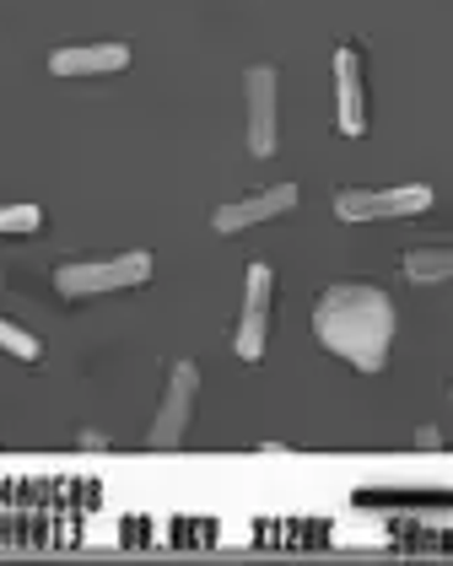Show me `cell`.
I'll return each mask as SVG.
<instances>
[{
    "mask_svg": "<svg viewBox=\"0 0 453 566\" xmlns=\"http://www.w3.org/2000/svg\"><path fill=\"white\" fill-rule=\"evenodd\" d=\"M314 335L318 346L351 361L357 373H383L389 346H394V303L389 292L362 286V281L329 286L314 303Z\"/></svg>",
    "mask_w": 453,
    "mask_h": 566,
    "instance_id": "obj_1",
    "label": "cell"
},
{
    "mask_svg": "<svg viewBox=\"0 0 453 566\" xmlns=\"http://www.w3.org/2000/svg\"><path fill=\"white\" fill-rule=\"evenodd\" d=\"M335 125L340 135H367V82H362V49H335Z\"/></svg>",
    "mask_w": 453,
    "mask_h": 566,
    "instance_id": "obj_6",
    "label": "cell"
},
{
    "mask_svg": "<svg viewBox=\"0 0 453 566\" xmlns=\"http://www.w3.org/2000/svg\"><path fill=\"white\" fill-rule=\"evenodd\" d=\"M415 442H421V448H438V442H443V432H438V427H421V432H415Z\"/></svg>",
    "mask_w": 453,
    "mask_h": 566,
    "instance_id": "obj_13",
    "label": "cell"
},
{
    "mask_svg": "<svg viewBox=\"0 0 453 566\" xmlns=\"http://www.w3.org/2000/svg\"><path fill=\"white\" fill-rule=\"evenodd\" d=\"M151 281V254H119V260H82V264H60L54 270V286L60 297H103V292H130Z\"/></svg>",
    "mask_w": 453,
    "mask_h": 566,
    "instance_id": "obj_2",
    "label": "cell"
},
{
    "mask_svg": "<svg viewBox=\"0 0 453 566\" xmlns=\"http://www.w3.org/2000/svg\"><path fill=\"white\" fill-rule=\"evenodd\" d=\"M44 211L39 206H0V238H22V232H39Z\"/></svg>",
    "mask_w": 453,
    "mask_h": 566,
    "instance_id": "obj_12",
    "label": "cell"
},
{
    "mask_svg": "<svg viewBox=\"0 0 453 566\" xmlns=\"http://www.w3.org/2000/svg\"><path fill=\"white\" fill-rule=\"evenodd\" d=\"M271 297H275L271 264H249V275H243V313H238V335H232V350H238L243 361H260V356H265Z\"/></svg>",
    "mask_w": 453,
    "mask_h": 566,
    "instance_id": "obj_4",
    "label": "cell"
},
{
    "mask_svg": "<svg viewBox=\"0 0 453 566\" xmlns=\"http://www.w3.org/2000/svg\"><path fill=\"white\" fill-rule=\"evenodd\" d=\"M194 394H200V367H194V361H173V373H168V394H162L157 421H151V432H146L151 448H179L183 442L189 416H194Z\"/></svg>",
    "mask_w": 453,
    "mask_h": 566,
    "instance_id": "obj_5",
    "label": "cell"
},
{
    "mask_svg": "<svg viewBox=\"0 0 453 566\" xmlns=\"http://www.w3.org/2000/svg\"><path fill=\"white\" fill-rule=\"evenodd\" d=\"M405 275L415 281V286L453 281V249H410V254H405Z\"/></svg>",
    "mask_w": 453,
    "mask_h": 566,
    "instance_id": "obj_10",
    "label": "cell"
},
{
    "mask_svg": "<svg viewBox=\"0 0 453 566\" xmlns=\"http://www.w3.org/2000/svg\"><path fill=\"white\" fill-rule=\"evenodd\" d=\"M243 97H249V151L254 157H275V71L271 65H249Z\"/></svg>",
    "mask_w": 453,
    "mask_h": 566,
    "instance_id": "obj_8",
    "label": "cell"
},
{
    "mask_svg": "<svg viewBox=\"0 0 453 566\" xmlns=\"http://www.w3.org/2000/svg\"><path fill=\"white\" fill-rule=\"evenodd\" d=\"M130 65V44H71L49 54L54 76H103V71H125Z\"/></svg>",
    "mask_w": 453,
    "mask_h": 566,
    "instance_id": "obj_9",
    "label": "cell"
},
{
    "mask_svg": "<svg viewBox=\"0 0 453 566\" xmlns=\"http://www.w3.org/2000/svg\"><path fill=\"white\" fill-rule=\"evenodd\" d=\"M0 350H11L17 361H39L44 346H39V335H28L22 324H11V318H0Z\"/></svg>",
    "mask_w": 453,
    "mask_h": 566,
    "instance_id": "obj_11",
    "label": "cell"
},
{
    "mask_svg": "<svg viewBox=\"0 0 453 566\" xmlns=\"http://www.w3.org/2000/svg\"><path fill=\"white\" fill-rule=\"evenodd\" d=\"M292 206H297V184H271V189H260V195H243V200H232V206H217L211 227H217L222 238H232V232H243V227L286 217Z\"/></svg>",
    "mask_w": 453,
    "mask_h": 566,
    "instance_id": "obj_7",
    "label": "cell"
},
{
    "mask_svg": "<svg viewBox=\"0 0 453 566\" xmlns=\"http://www.w3.org/2000/svg\"><path fill=\"white\" fill-rule=\"evenodd\" d=\"M432 211V189L426 184H400V189H340L335 195V217L340 221H394Z\"/></svg>",
    "mask_w": 453,
    "mask_h": 566,
    "instance_id": "obj_3",
    "label": "cell"
}]
</instances>
